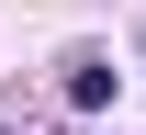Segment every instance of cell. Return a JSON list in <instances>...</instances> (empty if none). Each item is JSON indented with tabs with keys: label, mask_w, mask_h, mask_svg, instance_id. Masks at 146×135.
<instances>
[{
	"label": "cell",
	"mask_w": 146,
	"mask_h": 135,
	"mask_svg": "<svg viewBox=\"0 0 146 135\" xmlns=\"http://www.w3.org/2000/svg\"><path fill=\"white\" fill-rule=\"evenodd\" d=\"M68 101H79V113H101V101H112V68H101V57H79V68H68Z\"/></svg>",
	"instance_id": "obj_1"
}]
</instances>
